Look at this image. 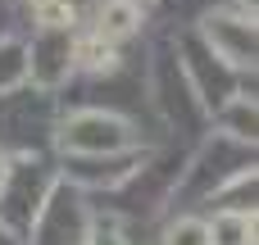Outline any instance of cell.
Wrapping results in <instances>:
<instances>
[{"label":"cell","mask_w":259,"mask_h":245,"mask_svg":"<svg viewBox=\"0 0 259 245\" xmlns=\"http://www.w3.org/2000/svg\"><path fill=\"white\" fill-rule=\"evenodd\" d=\"M36 55H46V59H32L36 82H46V86H50V82H59V77H64V68H68V64H64V59H68V41H64L59 32H46V36H41V45H36Z\"/></svg>","instance_id":"cell-3"},{"label":"cell","mask_w":259,"mask_h":245,"mask_svg":"<svg viewBox=\"0 0 259 245\" xmlns=\"http://www.w3.org/2000/svg\"><path fill=\"white\" fill-rule=\"evenodd\" d=\"M91 245H123V236H118L114 227H100V232L91 236Z\"/></svg>","instance_id":"cell-9"},{"label":"cell","mask_w":259,"mask_h":245,"mask_svg":"<svg viewBox=\"0 0 259 245\" xmlns=\"http://www.w3.org/2000/svg\"><path fill=\"white\" fill-rule=\"evenodd\" d=\"M223 127L232 132V136H255V100H232L228 105V114H223Z\"/></svg>","instance_id":"cell-6"},{"label":"cell","mask_w":259,"mask_h":245,"mask_svg":"<svg viewBox=\"0 0 259 245\" xmlns=\"http://www.w3.org/2000/svg\"><path fill=\"white\" fill-rule=\"evenodd\" d=\"M118 145H127V123L114 114H77L64 127V150L100 155V150H118Z\"/></svg>","instance_id":"cell-1"},{"label":"cell","mask_w":259,"mask_h":245,"mask_svg":"<svg viewBox=\"0 0 259 245\" xmlns=\"http://www.w3.org/2000/svg\"><path fill=\"white\" fill-rule=\"evenodd\" d=\"M164 245H209V227L196 223V218H182V223L168 227V241Z\"/></svg>","instance_id":"cell-7"},{"label":"cell","mask_w":259,"mask_h":245,"mask_svg":"<svg viewBox=\"0 0 259 245\" xmlns=\"http://www.w3.org/2000/svg\"><path fill=\"white\" fill-rule=\"evenodd\" d=\"M205 36H209V45H214L228 64H250V59H255V23H246V18L209 14V18H205Z\"/></svg>","instance_id":"cell-2"},{"label":"cell","mask_w":259,"mask_h":245,"mask_svg":"<svg viewBox=\"0 0 259 245\" xmlns=\"http://www.w3.org/2000/svg\"><path fill=\"white\" fill-rule=\"evenodd\" d=\"M32 5H55V0H32Z\"/></svg>","instance_id":"cell-11"},{"label":"cell","mask_w":259,"mask_h":245,"mask_svg":"<svg viewBox=\"0 0 259 245\" xmlns=\"http://www.w3.org/2000/svg\"><path fill=\"white\" fill-rule=\"evenodd\" d=\"M5 182H9V159L0 155V191H5Z\"/></svg>","instance_id":"cell-10"},{"label":"cell","mask_w":259,"mask_h":245,"mask_svg":"<svg viewBox=\"0 0 259 245\" xmlns=\"http://www.w3.org/2000/svg\"><path fill=\"white\" fill-rule=\"evenodd\" d=\"M250 232H255V218L250 214H237V209H228V214H219L214 218V227H209V245H246L250 241Z\"/></svg>","instance_id":"cell-5"},{"label":"cell","mask_w":259,"mask_h":245,"mask_svg":"<svg viewBox=\"0 0 259 245\" xmlns=\"http://www.w3.org/2000/svg\"><path fill=\"white\" fill-rule=\"evenodd\" d=\"M141 23L137 0H105L100 5V36H127Z\"/></svg>","instance_id":"cell-4"},{"label":"cell","mask_w":259,"mask_h":245,"mask_svg":"<svg viewBox=\"0 0 259 245\" xmlns=\"http://www.w3.org/2000/svg\"><path fill=\"white\" fill-rule=\"evenodd\" d=\"M82 59H87L91 68H109V64H114V50L100 45V41H87V45H82Z\"/></svg>","instance_id":"cell-8"}]
</instances>
